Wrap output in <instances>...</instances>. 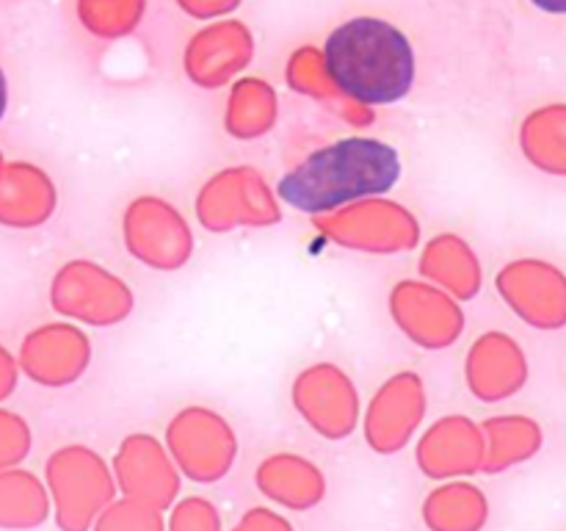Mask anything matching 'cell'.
Listing matches in <instances>:
<instances>
[{
    "mask_svg": "<svg viewBox=\"0 0 566 531\" xmlns=\"http://www.w3.org/2000/svg\"><path fill=\"white\" fill-rule=\"evenodd\" d=\"M177 531H213V520L208 514H197V518H182Z\"/></svg>",
    "mask_w": 566,
    "mask_h": 531,
    "instance_id": "obj_3",
    "label": "cell"
},
{
    "mask_svg": "<svg viewBox=\"0 0 566 531\" xmlns=\"http://www.w3.org/2000/svg\"><path fill=\"white\" fill-rule=\"evenodd\" d=\"M329 81L365 105H392L415 86V48L392 22L357 17L326 37Z\"/></svg>",
    "mask_w": 566,
    "mask_h": 531,
    "instance_id": "obj_1",
    "label": "cell"
},
{
    "mask_svg": "<svg viewBox=\"0 0 566 531\" xmlns=\"http://www.w3.org/2000/svg\"><path fill=\"white\" fill-rule=\"evenodd\" d=\"M531 3L547 14H566V0H531Z\"/></svg>",
    "mask_w": 566,
    "mask_h": 531,
    "instance_id": "obj_5",
    "label": "cell"
},
{
    "mask_svg": "<svg viewBox=\"0 0 566 531\" xmlns=\"http://www.w3.org/2000/svg\"><path fill=\"white\" fill-rule=\"evenodd\" d=\"M401 177V158L379 138H340L318 149L280 180V197L304 214H324L387 194Z\"/></svg>",
    "mask_w": 566,
    "mask_h": 531,
    "instance_id": "obj_2",
    "label": "cell"
},
{
    "mask_svg": "<svg viewBox=\"0 0 566 531\" xmlns=\"http://www.w3.org/2000/svg\"><path fill=\"white\" fill-rule=\"evenodd\" d=\"M6 105H9V83H6V72L0 66V119L6 114Z\"/></svg>",
    "mask_w": 566,
    "mask_h": 531,
    "instance_id": "obj_6",
    "label": "cell"
},
{
    "mask_svg": "<svg viewBox=\"0 0 566 531\" xmlns=\"http://www.w3.org/2000/svg\"><path fill=\"white\" fill-rule=\"evenodd\" d=\"M103 531H155V525L142 523V520H114Z\"/></svg>",
    "mask_w": 566,
    "mask_h": 531,
    "instance_id": "obj_4",
    "label": "cell"
},
{
    "mask_svg": "<svg viewBox=\"0 0 566 531\" xmlns=\"http://www.w3.org/2000/svg\"><path fill=\"white\" fill-rule=\"evenodd\" d=\"M243 531H285V529H280V525H276V523L265 520V523H249Z\"/></svg>",
    "mask_w": 566,
    "mask_h": 531,
    "instance_id": "obj_7",
    "label": "cell"
}]
</instances>
